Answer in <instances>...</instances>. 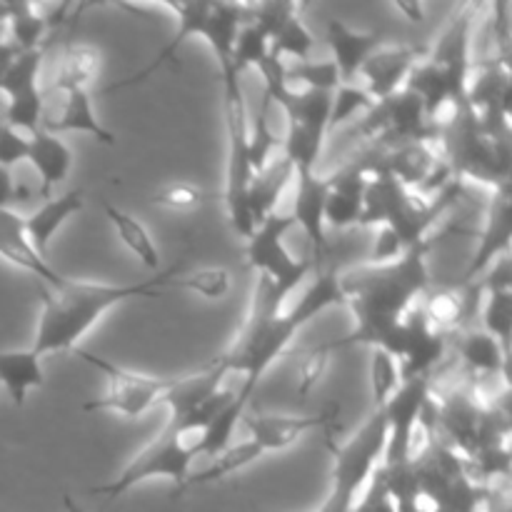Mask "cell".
<instances>
[{"label": "cell", "instance_id": "obj_1", "mask_svg": "<svg viewBox=\"0 0 512 512\" xmlns=\"http://www.w3.org/2000/svg\"><path fill=\"white\" fill-rule=\"evenodd\" d=\"M288 295V290L278 288L270 280L258 278L243 333H240L238 343L230 348V353L218 358L225 373L243 375V383L235 390V403L243 410H248L260 380L273 368L275 360L283 358L295 335L305 325L313 323L318 315H323L325 310L345 305L343 285H340V275L335 270H323V273L315 275L308 290L298 298L295 308L285 310Z\"/></svg>", "mask_w": 512, "mask_h": 512}, {"label": "cell", "instance_id": "obj_2", "mask_svg": "<svg viewBox=\"0 0 512 512\" xmlns=\"http://www.w3.org/2000/svg\"><path fill=\"white\" fill-rule=\"evenodd\" d=\"M428 248L430 243L425 240L408 248V253L395 263L365 265L353 273L340 275L355 328L345 338L323 343L318 348L333 355L335 350L350 345H368V348H385L390 353L400 320L430 290Z\"/></svg>", "mask_w": 512, "mask_h": 512}, {"label": "cell", "instance_id": "obj_3", "mask_svg": "<svg viewBox=\"0 0 512 512\" xmlns=\"http://www.w3.org/2000/svg\"><path fill=\"white\" fill-rule=\"evenodd\" d=\"M180 263L165 273L153 275L140 283H95V280L63 278L55 288L40 290L43 310L30 350L35 355L73 353L80 340L98 325L108 310L128 300H158L165 295V285L175 278Z\"/></svg>", "mask_w": 512, "mask_h": 512}, {"label": "cell", "instance_id": "obj_4", "mask_svg": "<svg viewBox=\"0 0 512 512\" xmlns=\"http://www.w3.org/2000/svg\"><path fill=\"white\" fill-rule=\"evenodd\" d=\"M223 78V118L225 138H228V160H225V213L230 228L243 240L255 230L253 213H250L248 190L253 183V163L248 148V110H245L243 85L240 73H220Z\"/></svg>", "mask_w": 512, "mask_h": 512}, {"label": "cell", "instance_id": "obj_5", "mask_svg": "<svg viewBox=\"0 0 512 512\" xmlns=\"http://www.w3.org/2000/svg\"><path fill=\"white\" fill-rule=\"evenodd\" d=\"M385 443H388L385 413L383 408H373L348 443L330 445V453H333L330 493L318 512L355 510L365 485L383 465Z\"/></svg>", "mask_w": 512, "mask_h": 512}, {"label": "cell", "instance_id": "obj_6", "mask_svg": "<svg viewBox=\"0 0 512 512\" xmlns=\"http://www.w3.org/2000/svg\"><path fill=\"white\" fill-rule=\"evenodd\" d=\"M193 438V435H190ZM188 435L180 433L173 423H165V428L160 430L158 438L150 445H145L133 460L123 468V473L118 478L108 480L103 485H95L90 488V495H103L108 500L123 498L125 493L135 488V485L145 483V480L153 478H165L175 485L178 493H183L188 488L190 480V468L198 460V450H195V440H190Z\"/></svg>", "mask_w": 512, "mask_h": 512}, {"label": "cell", "instance_id": "obj_7", "mask_svg": "<svg viewBox=\"0 0 512 512\" xmlns=\"http://www.w3.org/2000/svg\"><path fill=\"white\" fill-rule=\"evenodd\" d=\"M73 355L83 360V363H88L90 368L100 370L108 378V390L100 398L88 400L83 405L85 413H100V410H105V413L123 415V418H143L153 405H158L163 400V395L175 383V378H155V375L125 370L83 348H75Z\"/></svg>", "mask_w": 512, "mask_h": 512}, {"label": "cell", "instance_id": "obj_8", "mask_svg": "<svg viewBox=\"0 0 512 512\" xmlns=\"http://www.w3.org/2000/svg\"><path fill=\"white\" fill-rule=\"evenodd\" d=\"M293 228V215L278 210V213H270L268 218L260 220L250 238L245 240V260H248L250 268L258 270V278L270 280L288 293H293L313 270L310 260L295 258L285 248V235Z\"/></svg>", "mask_w": 512, "mask_h": 512}, {"label": "cell", "instance_id": "obj_9", "mask_svg": "<svg viewBox=\"0 0 512 512\" xmlns=\"http://www.w3.org/2000/svg\"><path fill=\"white\" fill-rule=\"evenodd\" d=\"M430 378L403 380L393 398L383 405L388 443H385V468L405 465L413 460V438L420 425L425 403L430 400Z\"/></svg>", "mask_w": 512, "mask_h": 512}, {"label": "cell", "instance_id": "obj_10", "mask_svg": "<svg viewBox=\"0 0 512 512\" xmlns=\"http://www.w3.org/2000/svg\"><path fill=\"white\" fill-rule=\"evenodd\" d=\"M295 195H293V215L295 225H300L305 238L310 240L315 263H323L328 253V235H325V198L330 190V178H320L318 170H295Z\"/></svg>", "mask_w": 512, "mask_h": 512}, {"label": "cell", "instance_id": "obj_11", "mask_svg": "<svg viewBox=\"0 0 512 512\" xmlns=\"http://www.w3.org/2000/svg\"><path fill=\"white\" fill-rule=\"evenodd\" d=\"M510 238H512V200L508 183L500 185L495 193L493 205H490L488 220L480 233L478 248H475L473 258H470L468 268H465L463 280L473 283L475 278L488 273L490 268L505 260L510 255Z\"/></svg>", "mask_w": 512, "mask_h": 512}, {"label": "cell", "instance_id": "obj_12", "mask_svg": "<svg viewBox=\"0 0 512 512\" xmlns=\"http://www.w3.org/2000/svg\"><path fill=\"white\" fill-rule=\"evenodd\" d=\"M423 50L415 45H395V48H383L380 45L373 55L360 68L363 88L368 90L375 103H385L395 93L405 88V80L413 73L415 65L420 63Z\"/></svg>", "mask_w": 512, "mask_h": 512}, {"label": "cell", "instance_id": "obj_13", "mask_svg": "<svg viewBox=\"0 0 512 512\" xmlns=\"http://www.w3.org/2000/svg\"><path fill=\"white\" fill-rule=\"evenodd\" d=\"M58 95V103L53 108L45 105L43 110V130L48 133H85L93 135L100 145H115V133H110L98 120L93 110L88 90H53Z\"/></svg>", "mask_w": 512, "mask_h": 512}, {"label": "cell", "instance_id": "obj_14", "mask_svg": "<svg viewBox=\"0 0 512 512\" xmlns=\"http://www.w3.org/2000/svg\"><path fill=\"white\" fill-rule=\"evenodd\" d=\"M335 420V410H325L318 415H248L245 428H248L250 440L258 445L263 453H278V450L290 448L298 440H303L310 430L325 428Z\"/></svg>", "mask_w": 512, "mask_h": 512}, {"label": "cell", "instance_id": "obj_15", "mask_svg": "<svg viewBox=\"0 0 512 512\" xmlns=\"http://www.w3.org/2000/svg\"><path fill=\"white\" fill-rule=\"evenodd\" d=\"M165 8H168L170 13H175V23H178V30H175V35L170 38V43L165 45V48L155 55L153 63L145 65L140 73L120 80V83L110 85V88H105V93H115V90L133 88V85L143 83V80H148L150 75L158 73L160 68H165L170 60H175L178 50L183 48L188 40L203 38L205 25H208V20H210V10H213V3H173V5H165Z\"/></svg>", "mask_w": 512, "mask_h": 512}, {"label": "cell", "instance_id": "obj_16", "mask_svg": "<svg viewBox=\"0 0 512 512\" xmlns=\"http://www.w3.org/2000/svg\"><path fill=\"white\" fill-rule=\"evenodd\" d=\"M0 258L30 273L33 278L43 280L48 288H55L65 278L48 260L35 253V248L28 240V233H25V220L10 208L0 210Z\"/></svg>", "mask_w": 512, "mask_h": 512}, {"label": "cell", "instance_id": "obj_17", "mask_svg": "<svg viewBox=\"0 0 512 512\" xmlns=\"http://www.w3.org/2000/svg\"><path fill=\"white\" fill-rule=\"evenodd\" d=\"M368 185V163H353L330 178L325 198V228H350L363 218V198Z\"/></svg>", "mask_w": 512, "mask_h": 512}, {"label": "cell", "instance_id": "obj_18", "mask_svg": "<svg viewBox=\"0 0 512 512\" xmlns=\"http://www.w3.org/2000/svg\"><path fill=\"white\" fill-rule=\"evenodd\" d=\"M325 40L333 53V65L338 68L340 83H355L365 60L383 45L378 33L353 30L340 18H330L325 23Z\"/></svg>", "mask_w": 512, "mask_h": 512}, {"label": "cell", "instance_id": "obj_19", "mask_svg": "<svg viewBox=\"0 0 512 512\" xmlns=\"http://www.w3.org/2000/svg\"><path fill=\"white\" fill-rule=\"evenodd\" d=\"M80 208H83V193L75 188L60 198H48L30 218H25V233L40 258L48 260L53 238L75 213H80Z\"/></svg>", "mask_w": 512, "mask_h": 512}, {"label": "cell", "instance_id": "obj_20", "mask_svg": "<svg viewBox=\"0 0 512 512\" xmlns=\"http://www.w3.org/2000/svg\"><path fill=\"white\" fill-rule=\"evenodd\" d=\"M28 160L33 163V168L38 170L40 183H43L40 193H43V198L48 200L50 190L68 178L75 158H73V150L60 140V135H53L48 133V130L40 128L38 133L30 135Z\"/></svg>", "mask_w": 512, "mask_h": 512}, {"label": "cell", "instance_id": "obj_21", "mask_svg": "<svg viewBox=\"0 0 512 512\" xmlns=\"http://www.w3.org/2000/svg\"><path fill=\"white\" fill-rule=\"evenodd\" d=\"M295 170L283 155H275L260 173L253 175V183L248 190L250 213H253L255 225L268 218L270 213H278V203L285 190L293 185Z\"/></svg>", "mask_w": 512, "mask_h": 512}, {"label": "cell", "instance_id": "obj_22", "mask_svg": "<svg viewBox=\"0 0 512 512\" xmlns=\"http://www.w3.org/2000/svg\"><path fill=\"white\" fill-rule=\"evenodd\" d=\"M0 385L10 395L15 408H23L30 390L43 388L45 373L40 355L33 350H3L0 353Z\"/></svg>", "mask_w": 512, "mask_h": 512}, {"label": "cell", "instance_id": "obj_23", "mask_svg": "<svg viewBox=\"0 0 512 512\" xmlns=\"http://www.w3.org/2000/svg\"><path fill=\"white\" fill-rule=\"evenodd\" d=\"M103 210H105V215H108L110 225L115 228V233H118L120 243H123L125 248H128L130 253H133L135 258L145 265V268L158 270L160 268V250H158V245H155L153 235L145 230V225L140 223L135 215L125 213V210L115 208V205H110V203H103Z\"/></svg>", "mask_w": 512, "mask_h": 512}, {"label": "cell", "instance_id": "obj_24", "mask_svg": "<svg viewBox=\"0 0 512 512\" xmlns=\"http://www.w3.org/2000/svg\"><path fill=\"white\" fill-rule=\"evenodd\" d=\"M460 358L465 360L473 373L480 375H508V360L510 355L500 348L498 340L488 335L485 330H473L460 340Z\"/></svg>", "mask_w": 512, "mask_h": 512}, {"label": "cell", "instance_id": "obj_25", "mask_svg": "<svg viewBox=\"0 0 512 512\" xmlns=\"http://www.w3.org/2000/svg\"><path fill=\"white\" fill-rule=\"evenodd\" d=\"M100 68V53L95 45H73L70 43L63 53L58 78L53 90H88Z\"/></svg>", "mask_w": 512, "mask_h": 512}, {"label": "cell", "instance_id": "obj_26", "mask_svg": "<svg viewBox=\"0 0 512 512\" xmlns=\"http://www.w3.org/2000/svg\"><path fill=\"white\" fill-rule=\"evenodd\" d=\"M263 450L258 448V445L253 443V440H240V443H230L228 448L223 450V453L218 455V458H213V465L205 470H200V473H193L188 480V488L190 485H205V483H218V480L228 478V475H235L240 473L243 468H248V465L258 463L260 458H263Z\"/></svg>", "mask_w": 512, "mask_h": 512}, {"label": "cell", "instance_id": "obj_27", "mask_svg": "<svg viewBox=\"0 0 512 512\" xmlns=\"http://www.w3.org/2000/svg\"><path fill=\"white\" fill-rule=\"evenodd\" d=\"M313 48V33L305 28V23L300 20L298 13L288 15V18L270 33V50H273L280 60L290 58L293 63H303V60H310Z\"/></svg>", "mask_w": 512, "mask_h": 512}, {"label": "cell", "instance_id": "obj_28", "mask_svg": "<svg viewBox=\"0 0 512 512\" xmlns=\"http://www.w3.org/2000/svg\"><path fill=\"white\" fill-rule=\"evenodd\" d=\"M10 43L18 50L43 48V38L48 33V20L30 3H10Z\"/></svg>", "mask_w": 512, "mask_h": 512}, {"label": "cell", "instance_id": "obj_29", "mask_svg": "<svg viewBox=\"0 0 512 512\" xmlns=\"http://www.w3.org/2000/svg\"><path fill=\"white\" fill-rule=\"evenodd\" d=\"M375 100L370 98L368 90L358 83H340L335 88L333 98H330V118H328V133L348 125L350 120L358 115L373 113Z\"/></svg>", "mask_w": 512, "mask_h": 512}, {"label": "cell", "instance_id": "obj_30", "mask_svg": "<svg viewBox=\"0 0 512 512\" xmlns=\"http://www.w3.org/2000/svg\"><path fill=\"white\" fill-rule=\"evenodd\" d=\"M403 383L400 363L393 353L385 348H370V395H373V408H383L395 390Z\"/></svg>", "mask_w": 512, "mask_h": 512}, {"label": "cell", "instance_id": "obj_31", "mask_svg": "<svg viewBox=\"0 0 512 512\" xmlns=\"http://www.w3.org/2000/svg\"><path fill=\"white\" fill-rule=\"evenodd\" d=\"M270 53V38L258 23L253 20H245L240 25L238 35H235L233 45V68L238 70L240 75L245 70H258V65L268 58Z\"/></svg>", "mask_w": 512, "mask_h": 512}, {"label": "cell", "instance_id": "obj_32", "mask_svg": "<svg viewBox=\"0 0 512 512\" xmlns=\"http://www.w3.org/2000/svg\"><path fill=\"white\" fill-rule=\"evenodd\" d=\"M285 80L293 88L300 83V90H318V93H335L340 85L338 68L333 60H303V63L285 65Z\"/></svg>", "mask_w": 512, "mask_h": 512}, {"label": "cell", "instance_id": "obj_33", "mask_svg": "<svg viewBox=\"0 0 512 512\" xmlns=\"http://www.w3.org/2000/svg\"><path fill=\"white\" fill-rule=\"evenodd\" d=\"M40 65H43V48L23 50L5 73L3 83H0V95L15 98V95L40 90Z\"/></svg>", "mask_w": 512, "mask_h": 512}, {"label": "cell", "instance_id": "obj_34", "mask_svg": "<svg viewBox=\"0 0 512 512\" xmlns=\"http://www.w3.org/2000/svg\"><path fill=\"white\" fill-rule=\"evenodd\" d=\"M420 300H423L420 308H423L425 318H428V323L433 325L438 333L443 328L458 325L460 320H463L465 308H468L463 295H458L455 290H428Z\"/></svg>", "mask_w": 512, "mask_h": 512}, {"label": "cell", "instance_id": "obj_35", "mask_svg": "<svg viewBox=\"0 0 512 512\" xmlns=\"http://www.w3.org/2000/svg\"><path fill=\"white\" fill-rule=\"evenodd\" d=\"M43 110H45L43 90L15 95V98H10L8 110H5V120H8L5 125L18 130V133L33 135L43 128Z\"/></svg>", "mask_w": 512, "mask_h": 512}, {"label": "cell", "instance_id": "obj_36", "mask_svg": "<svg viewBox=\"0 0 512 512\" xmlns=\"http://www.w3.org/2000/svg\"><path fill=\"white\" fill-rule=\"evenodd\" d=\"M173 288H183V290H193L195 295L205 300H220L230 293V273L225 268H203V270H195L190 278L178 280L173 278L170 280Z\"/></svg>", "mask_w": 512, "mask_h": 512}, {"label": "cell", "instance_id": "obj_37", "mask_svg": "<svg viewBox=\"0 0 512 512\" xmlns=\"http://www.w3.org/2000/svg\"><path fill=\"white\" fill-rule=\"evenodd\" d=\"M205 198H208V195H205L198 185L190 183H170L153 193L155 205L168 210H178V213H188V210L200 208V205L205 203Z\"/></svg>", "mask_w": 512, "mask_h": 512}, {"label": "cell", "instance_id": "obj_38", "mask_svg": "<svg viewBox=\"0 0 512 512\" xmlns=\"http://www.w3.org/2000/svg\"><path fill=\"white\" fill-rule=\"evenodd\" d=\"M408 253V245L403 243L395 228L390 225H378V235H375L373 250H370V265H385L395 263Z\"/></svg>", "mask_w": 512, "mask_h": 512}, {"label": "cell", "instance_id": "obj_39", "mask_svg": "<svg viewBox=\"0 0 512 512\" xmlns=\"http://www.w3.org/2000/svg\"><path fill=\"white\" fill-rule=\"evenodd\" d=\"M30 138H25L18 130L0 125V168H13L20 160H28Z\"/></svg>", "mask_w": 512, "mask_h": 512}, {"label": "cell", "instance_id": "obj_40", "mask_svg": "<svg viewBox=\"0 0 512 512\" xmlns=\"http://www.w3.org/2000/svg\"><path fill=\"white\" fill-rule=\"evenodd\" d=\"M328 360L330 355L323 353L320 348H313L305 355L303 363H300V393L305 395L315 388V383L323 378L325 368H328Z\"/></svg>", "mask_w": 512, "mask_h": 512}, {"label": "cell", "instance_id": "obj_41", "mask_svg": "<svg viewBox=\"0 0 512 512\" xmlns=\"http://www.w3.org/2000/svg\"><path fill=\"white\" fill-rule=\"evenodd\" d=\"M23 195V190H18V185H15L13 173L8 168H0V210L10 208V203H15Z\"/></svg>", "mask_w": 512, "mask_h": 512}, {"label": "cell", "instance_id": "obj_42", "mask_svg": "<svg viewBox=\"0 0 512 512\" xmlns=\"http://www.w3.org/2000/svg\"><path fill=\"white\" fill-rule=\"evenodd\" d=\"M20 53H23V50L15 48L10 40H0V83H3L5 73H8V68L13 65V60L18 58Z\"/></svg>", "mask_w": 512, "mask_h": 512}, {"label": "cell", "instance_id": "obj_43", "mask_svg": "<svg viewBox=\"0 0 512 512\" xmlns=\"http://www.w3.org/2000/svg\"><path fill=\"white\" fill-rule=\"evenodd\" d=\"M393 8L400 10V13H405V18L415 20V23H420V20L425 18V10L420 3H395Z\"/></svg>", "mask_w": 512, "mask_h": 512}, {"label": "cell", "instance_id": "obj_44", "mask_svg": "<svg viewBox=\"0 0 512 512\" xmlns=\"http://www.w3.org/2000/svg\"><path fill=\"white\" fill-rule=\"evenodd\" d=\"M63 505H65V512H83V510H80V505L75 503L70 495H63Z\"/></svg>", "mask_w": 512, "mask_h": 512}, {"label": "cell", "instance_id": "obj_45", "mask_svg": "<svg viewBox=\"0 0 512 512\" xmlns=\"http://www.w3.org/2000/svg\"><path fill=\"white\" fill-rule=\"evenodd\" d=\"M0 30H3V28H0Z\"/></svg>", "mask_w": 512, "mask_h": 512}]
</instances>
